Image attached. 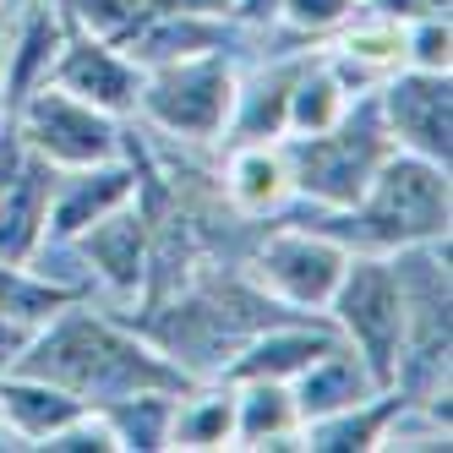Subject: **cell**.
Instances as JSON below:
<instances>
[{
  "label": "cell",
  "instance_id": "obj_29",
  "mask_svg": "<svg viewBox=\"0 0 453 453\" xmlns=\"http://www.w3.org/2000/svg\"><path fill=\"white\" fill-rule=\"evenodd\" d=\"M27 339H34V322H17V317H0V377L17 372Z\"/></svg>",
  "mask_w": 453,
  "mask_h": 453
},
{
  "label": "cell",
  "instance_id": "obj_27",
  "mask_svg": "<svg viewBox=\"0 0 453 453\" xmlns=\"http://www.w3.org/2000/svg\"><path fill=\"white\" fill-rule=\"evenodd\" d=\"M404 66H415V72H453V22L448 17L404 22Z\"/></svg>",
  "mask_w": 453,
  "mask_h": 453
},
{
  "label": "cell",
  "instance_id": "obj_21",
  "mask_svg": "<svg viewBox=\"0 0 453 453\" xmlns=\"http://www.w3.org/2000/svg\"><path fill=\"white\" fill-rule=\"evenodd\" d=\"M235 442V388L230 382H191L186 394H175L170 415V448L175 453H213Z\"/></svg>",
  "mask_w": 453,
  "mask_h": 453
},
{
  "label": "cell",
  "instance_id": "obj_6",
  "mask_svg": "<svg viewBox=\"0 0 453 453\" xmlns=\"http://www.w3.org/2000/svg\"><path fill=\"white\" fill-rule=\"evenodd\" d=\"M344 263H349V251L334 235H322L306 219H284L279 213V224H263V230H257L241 273L263 289L268 301H279L289 311H328Z\"/></svg>",
  "mask_w": 453,
  "mask_h": 453
},
{
  "label": "cell",
  "instance_id": "obj_22",
  "mask_svg": "<svg viewBox=\"0 0 453 453\" xmlns=\"http://www.w3.org/2000/svg\"><path fill=\"white\" fill-rule=\"evenodd\" d=\"M404 404L399 388H377L372 399L344 404L334 415L301 420V453H377V437L388 426V415Z\"/></svg>",
  "mask_w": 453,
  "mask_h": 453
},
{
  "label": "cell",
  "instance_id": "obj_23",
  "mask_svg": "<svg viewBox=\"0 0 453 453\" xmlns=\"http://www.w3.org/2000/svg\"><path fill=\"white\" fill-rule=\"evenodd\" d=\"M349 99H355V93L334 77L328 55L311 50V55H306V66L296 72V88H289L284 137H317V132H328V126L349 110Z\"/></svg>",
  "mask_w": 453,
  "mask_h": 453
},
{
  "label": "cell",
  "instance_id": "obj_3",
  "mask_svg": "<svg viewBox=\"0 0 453 453\" xmlns=\"http://www.w3.org/2000/svg\"><path fill=\"white\" fill-rule=\"evenodd\" d=\"M289 158V180H296V203L311 213H339L366 191L377 165L394 153V137L382 126L377 88L355 93L349 110L317 137H279Z\"/></svg>",
  "mask_w": 453,
  "mask_h": 453
},
{
  "label": "cell",
  "instance_id": "obj_13",
  "mask_svg": "<svg viewBox=\"0 0 453 453\" xmlns=\"http://www.w3.org/2000/svg\"><path fill=\"white\" fill-rule=\"evenodd\" d=\"M66 12L55 0H12V27H6V55H0V120H12V110L34 88L50 82L55 55L66 44Z\"/></svg>",
  "mask_w": 453,
  "mask_h": 453
},
{
  "label": "cell",
  "instance_id": "obj_11",
  "mask_svg": "<svg viewBox=\"0 0 453 453\" xmlns=\"http://www.w3.org/2000/svg\"><path fill=\"white\" fill-rule=\"evenodd\" d=\"M55 88H66L72 99L104 110L115 120H126L137 110V82H142V66L120 44L110 39H93L82 27H66V44L55 55V72H50Z\"/></svg>",
  "mask_w": 453,
  "mask_h": 453
},
{
  "label": "cell",
  "instance_id": "obj_25",
  "mask_svg": "<svg viewBox=\"0 0 453 453\" xmlns=\"http://www.w3.org/2000/svg\"><path fill=\"white\" fill-rule=\"evenodd\" d=\"M55 6L66 12L72 27H82L93 39H110V44H126L148 17V0H55Z\"/></svg>",
  "mask_w": 453,
  "mask_h": 453
},
{
  "label": "cell",
  "instance_id": "obj_10",
  "mask_svg": "<svg viewBox=\"0 0 453 453\" xmlns=\"http://www.w3.org/2000/svg\"><path fill=\"white\" fill-rule=\"evenodd\" d=\"M377 110L394 148L432 165H453V72H388L377 82Z\"/></svg>",
  "mask_w": 453,
  "mask_h": 453
},
{
  "label": "cell",
  "instance_id": "obj_30",
  "mask_svg": "<svg viewBox=\"0 0 453 453\" xmlns=\"http://www.w3.org/2000/svg\"><path fill=\"white\" fill-rule=\"evenodd\" d=\"M372 12H388L399 22H415V17H448V0H366Z\"/></svg>",
  "mask_w": 453,
  "mask_h": 453
},
{
  "label": "cell",
  "instance_id": "obj_20",
  "mask_svg": "<svg viewBox=\"0 0 453 453\" xmlns=\"http://www.w3.org/2000/svg\"><path fill=\"white\" fill-rule=\"evenodd\" d=\"M235 388V442L230 448H301V410L289 382H230Z\"/></svg>",
  "mask_w": 453,
  "mask_h": 453
},
{
  "label": "cell",
  "instance_id": "obj_7",
  "mask_svg": "<svg viewBox=\"0 0 453 453\" xmlns=\"http://www.w3.org/2000/svg\"><path fill=\"white\" fill-rule=\"evenodd\" d=\"M328 322L339 328V339L366 361V372L394 388L399 355H404V296L394 263L377 251H349V263L339 273V289L328 301Z\"/></svg>",
  "mask_w": 453,
  "mask_h": 453
},
{
  "label": "cell",
  "instance_id": "obj_19",
  "mask_svg": "<svg viewBox=\"0 0 453 453\" xmlns=\"http://www.w3.org/2000/svg\"><path fill=\"white\" fill-rule=\"evenodd\" d=\"M377 388H382V382L366 372V361L339 339L334 349H322L317 361H311L296 382H289V394H296L301 420H317V415H334V410H344V404L372 399Z\"/></svg>",
  "mask_w": 453,
  "mask_h": 453
},
{
  "label": "cell",
  "instance_id": "obj_2",
  "mask_svg": "<svg viewBox=\"0 0 453 453\" xmlns=\"http://www.w3.org/2000/svg\"><path fill=\"white\" fill-rule=\"evenodd\" d=\"M296 219L317 224V230L334 235L344 251L388 257V251H404V246L448 235V224H453V180H448V165H432V158H415V153L394 148L349 208H339V213L301 208Z\"/></svg>",
  "mask_w": 453,
  "mask_h": 453
},
{
  "label": "cell",
  "instance_id": "obj_16",
  "mask_svg": "<svg viewBox=\"0 0 453 453\" xmlns=\"http://www.w3.org/2000/svg\"><path fill=\"white\" fill-rule=\"evenodd\" d=\"M246 34L230 17H203V12H148L142 27L120 50L137 60V66H165V60H191V55H241Z\"/></svg>",
  "mask_w": 453,
  "mask_h": 453
},
{
  "label": "cell",
  "instance_id": "obj_24",
  "mask_svg": "<svg viewBox=\"0 0 453 453\" xmlns=\"http://www.w3.org/2000/svg\"><path fill=\"white\" fill-rule=\"evenodd\" d=\"M99 415L110 420L115 448L120 453H165L170 448V415H175V394H132L99 404Z\"/></svg>",
  "mask_w": 453,
  "mask_h": 453
},
{
  "label": "cell",
  "instance_id": "obj_18",
  "mask_svg": "<svg viewBox=\"0 0 453 453\" xmlns=\"http://www.w3.org/2000/svg\"><path fill=\"white\" fill-rule=\"evenodd\" d=\"M82 410H88L82 399H72L66 388H55L44 377H27V372L0 377V426H6L22 448H39L50 432H60Z\"/></svg>",
  "mask_w": 453,
  "mask_h": 453
},
{
  "label": "cell",
  "instance_id": "obj_12",
  "mask_svg": "<svg viewBox=\"0 0 453 453\" xmlns=\"http://www.w3.org/2000/svg\"><path fill=\"white\" fill-rule=\"evenodd\" d=\"M339 344V328L328 311H301V317H279L268 328H257L230 361H224L219 382H296L322 349Z\"/></svg>",
  "mask_w": 453,
  "mask_h": 453
},
{
  "label": "cell",
  "instance_id": "obj_9",
  "mask_svg": "<svg viewBox=\"0 0 453 453\" xmlns=\"http://www.w3.org/2000/svg\"><path fill=\"white\" fill-rule=\"evenodd\" d=\"M77 257L88 268L93 301L110 311H132L148 289V257H153V219L132 197L126 208L104 213L99 224H88L77 235Z\"/></svg>",
  "mask_w": 453,
  "mask_h": 453
},
{
  "label": "cell",
  "instance_id": "obj_28",
  "mask_svg": "<svg viewBox=\"0 0 453 453\" xmlns=\"http://www.w3.org/2000/svg\"><path fill=\"white\" fill-rule=\"evenodd\" d=\"M39 453H120L115 448V432H110V420L99 410H82L77 420H66L60 432H50L39 442Z\"/></svg>",
  "mask_w": 453,
  "mask_h": 453
},
{
  "label": "cell",
  "instance_id": "obj_15",
  "mask_svg": "<svg viewBox=\"0 0 453 453\" xmlns=\"http://www.w3.org/2000/svg\"><path fill=\"white\" fill-rule=\"evenodd\" d=\"M224 170H219V197L241 219H279L296 208V180H289L284 142H224Z\"/></svg>",
  "mask_w": 453,
  "mask_h": 453
},
{
  "label": "cell",
  "instance_id": "obj_31",
  "mask_svg": "<svg viewBox=\"0 0 453 453\" xmlns=\"http://www.w3.org/2000/svg\"><path fill=\"white\" fill-rule=\"evenodd\" d=\"M6 27H12V0H0V55H6Z\"/></svg>",
  "mask_w": 453,
  "mask_h": 453
},
{
  "label": "cell",
  "instance_id": "obj_14",
  "mask_svg": "<svg viewBox=\"0 0 453 453\" xmlns=\"http://www.w3.org/2000/svg\"><path fill=\"white\" fill-rule=\"evenodd\" d=\"M132 197H137V165H132V153L104 158V165H82V170H55L44 235L50 241H77L88 224H99L104 213L126 208Z\"/></svg>",
  "mask_w": 453,
  "mask_h": 453
},
{
  "label": "cell",
  "instance_id": "obj_5",
  "mask_svg": "<svg viewBox=\"0 0 453 453\" xmlns=\"http://www.w3.org/2000/svg\"><path fill=\"white\" fill-rule=\"evenodd\" d=\"M230 104H235V55L213 50V55H191V60L142 66L132 120L165 142L219 148L224 126H230Z\"/></svg>",
  "mask_w": 453,
  "mask_h": 453
},
{
  "label": "cell",
  "instance_id": "obj_4",
  "mask_svg": "<svg viewBox=\"0 0 453 453\" xmlns=\"http://www.w3.org/2000/svg\"><path fill=\"white\" fill-rule=\"evenodd\" d=\"M404 296V355L394 388L404 399H448V355H453V279H448V235L388 251Z\"/></svg>",
  "mask_w": 453,
  "mask_h": 453
},
{
  "label": "cell",
  "instance_id": "obj_26",
  "mask_svg": "<svg viewBox=\"0 0 453 453\" xmlns=\"http://www.w3.org/2000/svg\"><path fill=\"white\" fill-rule=\"evenodd\" d=\"M355 12H366V0H279V27L317 44V39H334Z\"/></svg>",
  "mask_w": 453,
  "mask_h": 453
},
{
  "label": "cell",
  "instance_id": "obj_1",
  "mask_svg": "<svg viewBox=\"0 0 453 453\" xmlns=\"http://www.w3.org/2000/svg\"><path fill=\"white\" fill-rule=\"evenodd\" d=\"M17 372L66 388L88 410L132 399V394H186L197 382L137 322H126L120 311H110L99 301H72L55 317H44L34 339H27Z\"/></svg>",
  "mask_w": 453,
  "mask_h": 453
},
{
  "label": "cell",
  "instance_id": "obj_8",
  "mask_svg": "<svg viewBox=\"0 0 453 453\" xmlns=\"http://www.w3.org/2000/svg\"><path fill=\"white\" fill-rule=\"evenodd\" d=\"M6 126L17 132V142L27 153H39L55 170H82V165H104V158L126 153V120L72 99V93L55 88V82L27 93Z\"/></svg>",
  "mask_w": 453,
  "mask_h": 453
},
{
  "label": "cell",
  "instance_id": "obj_17",
  "mask_svg": "<svg viewBox=\"0 0 453 453\" xmlns=\"http://www.w3.org/2000/svg\"><path fill=\"white\" fill-rule=\"evenodd\" d=\"M50 186H55V165H44L39 153L22 148L6 191H0V263H27L34 246L44 241Z\"/></svg>",
  "mask_w": 453,
  "mask_h": 453
},
{
  "label": "cell",
  "instance_id": "obj_32",
  "mask_svg": "<svg viewBox=\"0 0 453 453\" xmlns=\"http://www.w3.org/2000/svg\"><path fill=\"white\" fill-rule=\"evenodd\" d=\"M0 126H6V120H0Z\"/></svg>",
  "mask_w": 453,
  "mask_h": 453
}]
</instances>
